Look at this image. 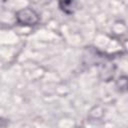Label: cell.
Wrapping results in <instances>:
<instances>
[{
  "label": "cell",
  "instance_id": "6da1fadb",
  "mask_svg": "<svg viewBox=\"0 0 128 128\" xmlns=\"http://www.w3.org/2000/svg\"><path fill=\"white\" fill-rule=\"evenodd\" d=\"M16 21L22 26H34L39 21V15L33 9L26 7L16 12Z\"/></svg>",
  "mask_w": 128,
  "mask_h": 128
},
{
  "label": "cell",
  "instance_id": "7a4b0ae2",
  "mask_svg": "<svg viewBox=\"0 0 128 128\" xmlns=\"http://www.w3.org/2000/svg\"><path fill=\"white\" fill-rule=\"evenodd\" d=\"M114 70H115V67H114L113 63L108 62V61L102 63V67L100 69V76H101V78L103 80H105V81L110 80L113 77V75H114Z\"/></svg>",
  "mask_w": 128,
  "mask_h": 128
},
{
  "label": "cell",
  "instance_id": "3957f363",
  "mask_svg": "<svg viewBox=\"0 0 128 128\" xmlns=\"http://www.w3.org/2000/svg\"><path fill=\"white\" fill-rule=\"evenodd\" d=\"M77 3L75 1H60L59 7L66 14H72L76 9Z\"/></svg>",
  "mask_w": 128,
  "mask_h": 128
},
{
  "label": "cell",
  "instance_id": "277c9868",
  "mask_svg": "<svg viewBox=\"0 0 128 128\" xmlns=\"http://www.w3.org/2000/svg\"><path fill=\"white\" fill-rule=\"evenodd\" d=\"M116 86L120 91H126V88H127V78H126V76H122V77L118 78V80L116 82Z\"/></svg>",
  "mask_w": 128,
  "mask_h": 128
},
{
  "label": "cell",
  "instance_id": "5b68a950",
  "mask_svg": "<svg viewBox=\"0 0 128 128\" xmlns=\"http://www.w3.org/2000/svg\"><path fill=\"white\" fill-rule=\"evenodd\" d=\"M5 125H6V121L0 118V127H1V126H5Z\"/></svg>",
  "mask_w": 128,
  "mask_h": 128
}]
</instances>
